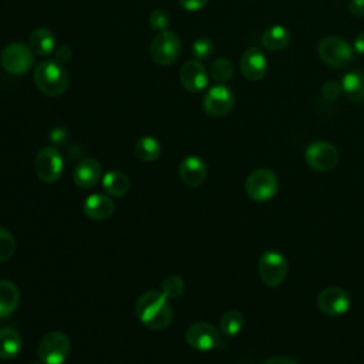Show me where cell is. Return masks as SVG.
Listing matches in <instances>:
<instances>
[{
    "label": "cell",
    "mask_w": 364,
    "mask_h": 364,
    "mask_svg": "<svg viewBox=\"0 0 364 364\" xmlns=\"http://www.w3.org/2000/svg\"><path fill=\"white\" fill-rule=\"evenodd\" d=\"M209 0H179V4L186 11H198L203 9Z\"/></svg>",
    "instance_id": "d6a6232c"
},
{
    "label": "cell",
    "mask_w": 364,
    "mask_h": 364,
    "mask_svg": "<svg viewBox=\"0 0 364 364\" xmlns=\"http://www.w3.org/2000/svg\"><path fill=\"white\" fill-rule=\"evenodd\" d=\"M257 270L260 280L266 286H280L287 274V259L277 250H266L259 257Z\"/></svg>",
    "instance_id": "52a82bcc"
},
{
    "label": "cell",
    "mask_w": 364,
    "mask_h": 364,
    "mask_svg": "<svg viewBox=\"0 0 364 364\" xmlns=\"http://www.w3.org/2000/svg\"><path fill=\"white\" fill-rule=\"evenodd\" d=\"M54 55H55L54 60H57L58 63H65V61H68V60L71 58L73 50H71L68 46H60V47L55 50Z\"/></svg>",
    "instance_id": "e575fe53"
},
{
    "label": "cell",
    "mask_w": 364,
    "mask_h": 364,
    "mask_svg": "<svg viewBox=\"0 0 364 364\" xmlns=\"http://www.w3.org/2000/svg\"><path fill=\"white\" fill-rule=\"evenodd\" d=\"M149 26H151V28L158 30V31L166 30V27L169 26V14L162 9L154 10L149 14Z\"/></svg>",
    "instance_id": "4dcf8cb0"
},
{
    "label": "cell",
    "mask_w": 364,
    "mask_h": 364,
    "mask_svg": "<svg viewBox=\"0 0 364 364\" xmlns=\"http://www.w3.org/2000/svg\"><path fill=\"white\" fill-rule=\"evenodd\" d=\"M353 50H354L357 54H364V31H361V33L354 38Z\"/></svg>",
    "instance_id": "8d00e7d4"
},
{
    "label": "cell",
    "mask_w": 364,
    "mask_h": 364,
    "mask_svg": "<svg viewBox=\"0 0 364 364\" xmlns=\"http://www.w3.org/2000/svg\"><path fill=\"white\" fill-rule=\"evenodd\" d=\"M114 202L102 193L88 195L82 203L84 213L92 220H105L114 213Z\"/></svg>",
    "instance_id": "ac0fdd59"
},
{
    "label": "cell",
    "mask_w": 364,
    "mask_h": 364,
    "mask_svg": "<svg viewBox=\"0 0 364 364\" xmlns=\"http://www.w3.org/2000/svg\"><path fill=\"white\" fill-rule=\"evenodd\" d=\"M245 324V318L239 310H228L222 314L219 327L220 331L228 336V337H235L237 336Z\"/></svg>",
    "instance_id": "484cf974"
},
{
    "label": "cell",
    "mask_w": 364,
    "mask_h": 364,
    "mask_svg": "<svg viewBox=\"0 0 364 364\" xmlns=\"http://www.w3.org/2000/svg\"><path fill=\"white\" fill-rule=\"evenodd\" d=\"M235 107V94L225 84L210 87L202 100L203 111L213 118L228 115Z\"/></svg>",
    "instance_id": "9c48e42d"
},
{
    "label": "cell",
    "mask_w": 364,
    "mask_h": 364,
    "mask_svg": "<svg viewBox=\"0 0 364 364\" xmlns=\"http://www.w3.org/2000/svg\"><path fill=\"white\" fill-rule=\"evenodd\" d=\"M50 139L54 144H57V145L64 144L65 139H67V131L64 128H61V127H55V128H53L50 131Z\"/></svg>",
    "instance_id": "836d02e7"
},
{
    "label": "cell",
    "mask_w": 364,
    "mask_h": 364,
    "mask_svg": "<svg viewBox=\"0 0 364 364\" xmlns=\"http://www.w3.org/2000/svg\"><path fill=\"white\" fill-rule=\"evenodd\" d=\"M1 67L11 75H24L34 64V53L31 48L21 43L14 41L7 44L0 55Z\"/></svg>",
    "instance_id": "8992f818"
},
{
    "label": "cell",
    "mask_w": 364,
    "mask_h": 364,
    "mask_svg": "<svg viewBox=\"0 0 364 364\" xmlns=\"http://www.w3.org/2000/svg\"><path fill=\"white\" fill-rule=\"evenodd\" d=\"M341 92V84L337 81H327L323 88H321V94L327 98V100H334L338 97V94Z\"/></svg>",
    "instance_id": "1f68e13d"
},
{
    "label": "cell",
    "mask_w": 364,
    "mask_h": 364,
    "mask_svg": "<svg viewBox=\"0 0 364 364\" xmlns=\"http://www.w3.org/2000/svg\"><path fill=\"white\" fill-rule=\"evenodd\" d=\"M192 54L195 60H199V61L209 58L213 54V43L206 37L196 38L192 44Z\"/></svg>",
    "instance_id": "f546056e"
},
{
    "label": "cell",
    "mask_w": 364,
    "mask_h": 364,
    "mask_svg": "<svg viewBox=\"0 0 364 364\" xmlns=\"http://www.w3.org/2000/svg\"><path fill=\"white\" fill-rule=\"evenodd\" d=\"M317 53L320 60L333 68H344L354 58V50L350 44L336 36L321 38L317 46Z\"/></svg>",
    "instance_id": "277c9868"
},
{
    "label": "cell",
    "mask_w": 364,
    "mask_h": 364,
    "mask_svg": "<svg viewBox=\"0 0 364 364\" xmlns=\"http://www.w3.org/2000/svg\"><path fill=\"white\" fill-rule=\"evenodd\" d=\"M102 176L101 164L95 158L81 159L73 172L74 183L81 189H90L98 183Z\"/></svg>",
    "instance_id": "e0dca14e"
},
{
    "label": "cell",
    "mask_w": 364,
    "mask_h": 364,
    "mask_svg": "<svg viewBox=\"0 0 364 364\" xmlns=\"http://www.w3.org/2000/svg\"><path fill=\"white\" fill-rule=\"evenodd\" d=\"M179 53L181 40L173 31H159L151 43V57L159 65H169L175 63Z\"/></svg>",
    "instance_id": "30bf717a"
},
{
    "label": "cell",
    "mask_w": 364,
    "mask_h": 364,
    "mask_svg": "<svg viewBox=\"0 0 364 364\" xmlns=\"http://www.w3.org/2000/svg\"><path fill=\"white\" fill-rule=\"evenodd\" d=\"M23 341L17 330L11 327L0 328V360H13L20 354Z\"/></svg>",
    "instance_id": "44dd1931"
},
{
    "label": "cell",
    "mask_w": 364,
    "mask_h": 364,
    "mask_svg": "<svg viewBox=\"0 0 364 364\" xmlns=\"http://www.w3.org/2000/svg\"><path fill=\"white\" fill-rule=\"evenodd\" d=\"M233 73H235V68H233L232 61L225 57H219V58L213 60L210 64V70H209L210 77L219 84L228 82L233 77Z\"/></svg>",
    "instance_id": "4316f807"
},
{
    "label": "cell",
    "mask_w": 364,
    "mask_h": 364,
    "mask_svg": "<svg viewBox=\"0 0 364 364\" xmlns=\"http://www.w3.org/2000/svg\"><path fill=\"white\" fill-rule=\"evenodd\" d=\"M185 289V283L183 280L176 276V274H171L166 276L162 282H161V291L168 297V299H178Z\"/></svg>",
    "instance_id": "83f0119b"
},
{
    "label": "cell",
    "mask_w": 364,
    "mask_h": 364,
    "mask_svg": "<svg viewBox=\"0 0 364 364\" xmlns=\"http://www.w3.org/2000/svg\"><path fill=\"white\" fill-rule=\"evenodd\" d=\"M263 364H299V363L287 357H273V358H267Z\"/></svg>",
    "instance_id": "74e56055"
},
{
    "label": "cell",
    "mask_w": 364,
    "mask_h": 364,
    "mask_svg": "<svg viewBox=\"0 0 364 364\" xmlns=\"http://www.w3.org/2000/svg\"><path fill=\"white\" fill-rule=\"evenodd\" d=\"M36 175L46 183H53L60 179L64 171V159L55 146H44L38 151L34 161Z\"/></svg>",
    "instance_id": "ba28073f"
},
{
    "label": "cell",
    "mask_w": 364,
    "mask_h": 364,
    "mask_svg": "<svg viewBox=\"0 0 364 364\" xmlns=\"http://www.w3.org/2000/svg\"><path fill=\"white\" fill-rule=\"evenodd\" d=\"M240 71L249 81H259L266 75L267 60L257 47L247 48L240 57Z\"/></svg>",
    "instance_id": "9a60e30c"
},
{
    "label": "cell",
    "mask_w": 364,
    "mask_h": 364,
    "mask_svg": "<svg viewBox=\"0 0 364 364\" xmlns=\"http://www.w3.org/2000/svg\"><path fill=\"white\" fill-rule=\"evenodd\" d=\"M348 10L351 14L361 17L364 16V0H350Z\"/></svg>",
    "instance_id": "d590c367"
},
{
    "label": "cell",
    "mask_w": 364,
    "mask_h": 364,
    "mask_svg": "<svg viewBox=\"0 0 364 364\" xmlns=\"http://www.w3.org/2000/svg\"><path fill=\"white\" fill-rule=\"evenodd\" d=\"M290 41V33L283 26H270L262 34V46L270 51L283 50Z\"/></svg>",
    "instance_id": "cb8c5ba5"
},
{
    "label": "cell",
    "mask_w": 364,
    "mask_h": 364,
    "mask_svg": "<svg viewBox=\"0 0 364 364\" xmlns=\"http://www.w3.org/2000/svg\"><path fill=\"white\" fill-rule=\"evenodd\" d=\"M36 87L48 97H58L67 91L68 74L57 60H43L34 70Z\"/></svg>",
    "instance_id": "7a4b0ae2"
},
{
    "label": "cell",
    "mask_w": 364,
    "mask_h": 364,
    "mask_svg": "<svg viewBox=\"0 0 364 364\" xmlns=\"http://www.w3.org/2000/svg\"><path fill=\"white\" fill-rule=\"evenodd\" d=\"M340 84H341V91L350 101L353 102L364 101V71L353 70L346 73Z\"/></svg>",
    "instance_id": "ffe728a7"
},
{
    "label": "cell",
    "mask_w": 364,
    "mask_h": 364,
    "mask_svg": "<svg viewBox=\"0 0 364 364\" xmlns=\"http://www.w3.org/2000/svg\"><path fill=\"white\" fill-rule=\"evenodd\" d=\"M185 340L193 350L210 351L218 347L220 336L213 324L208 321H196L186 328Z\"/></svg>",
    "instance_id": "7c38bea8"
},
{
    "label": "cell",
    "mask_w": 364,
    "mask_h": 364,
    "mask_svg": "<svg viewBox=\"0 0 364 364\" xmlns=\"http://www.w3.org/2000/svg\"><path fill=\"white\" fill-rule=\"evenodd\" d=\"M179 80L186 91L199 92L208 87L209 74L199 60H189L181 67Z\"/></svg>",
    "instance_id": "5bb4252c"
},
{
    "label": "cell",
    "mask_w": 364,
    "mask_h": 364,
    "mask_svg": "<svg viewBox=\"0 0 364 364\" xmlns=\"http://www.w3.org/2000/svg\"><path fill=\"white\" fill-rule=\"evenodd\" d=\"M20 293L10 280H0V318L13 314L18 306Z\"/></svg>",
    "instance_id": "603a6c76"
},
{
    "label": "cell",
    "mask_w": 364,
    "mask_h": 364,
    "mask_svg": "<svg viewBox=\"0 0 364 364\" xmlns=\"http://www.w3.org/2000/svg\"><path fill=\"white\" fill-rule=\"evenodd\" d=\"M304 159L311 169L327 172L337 165L338 151L333 144L327 141H316L306 148Z\"/></svg>",
    "instance_id": "8fae6325"
},
{
    "label": "cell",
    "mask_w": 364,
    "mask_h": 364,
    "mask_svg": "<svg viewBox=\"0 0 364 364\" xmlns=\"http://www.w3.org/2000/svg\"><path fill=\"white\" fill-rule=\"evenodd\" d=\"M161 152H162L161 142L155 136H151V135L141 136L135 144V154L144 162H152L158 159Z\"/></svg>",
    "instance_id": "d4e9b609"
},
{
    "label": "cell",
    "mask_w": 364,
    "mask_h": 364,
    "mask_svg": "<svg viewBox=\"0 0 364 364\" xmlns=\"http://www.w3.org/2000/svg\"><path fill=\"white\" fill-rule=\"evenodd\" d=\"M70 351V338L61 331H50L38 343L37 358L41 364H64Z\"/></svg>",
    "instance_id": "3957f363"
},
{
    "label": "cell",
    "mask_w": 364,
    "mask_h": 364,
    "mask_svg": "<svg viewBox=\"0 0 364 364\" xmlns=\"http://www.w3.org/2000/svg\"><path fill=\"white\" fill-rule=\"evenodd\" d=\"M28 47L37 55L46 57L55 48V37L47 27H37L28 37Z\"/></svg>",
    "instance_id": "d6986e66"
},
{
    "label": "cell",
    "mask_w": 364,
    "mask_h": 364,
    "mask_svg": "<svg viewBox=\"0 0 364 364\" xmlns=\"http://www.w3.org/2000/svg\"><path fill=\"white\" fill-rule=\"evenodd\" d=\"M101 183H102L104 191L109 196H114V198L124 196L129 191L128 176L118 169H112V171H108L107 173H104Z\"/></svg>",
    "instance_id": "7402d4cb"
},
{
    "label": "cell",
    "mask_w": 364,
    "mask_h": 364,
    "mask_svg": "<svg viewBox=\"0 0 364 364\" xmlns=\"http://www.w3.org/2000/svg\"><path fill=\"white\" fill-rule=\"evenodd\" d=\"M279 189V181L273 171L267 168H259L249 173L245 182L246 195L255 202L270 200Z\"/></svg>",
    "instance_id": "5b68a950"
},
{
    "label": "cell",
    "mask_w": 364,
    "mask_h": 364,
    "mask_svg": "<svg viewBox=\"0 0 364 364\" xmlns=\"http://www.w3.org/2000/svg\"><path fill=\"white\" fill-rule=\"evenodd\" d=\"M14 252H16V240L13 235L6 228L0 226V262L11 259Z\"/></svg>",
    "instance_id": "f1b7e54d"
},
{
    "label": "cell",
    "mask_w": 364,
    "mask_h": 364,
    "mask_svg": "<svg viewBox=\"0 0 364 364\" xmlns=\"http://www.w3.org/2000/svg\"><path fill=\"white\" fill-rule=\"evenodd\" d=\"M351 306L350 294L336 286H330L323 289L317 296V307L326 316H341L344 314Z\"/></svg>",
    "instance_id": "4fadbf2b"
},
{
    "label": "cell",
    "mask_w": 364,
    "mask_h": 364,
    "mask_svg": "<svg viewBox=\"0 0 364 364\" xmlns=\"http://www.w3.org/2000/svg\"><path fill=\"white\" fill-rule=\"evenodd\" d=\"M208 166L206 162L196 155H189L179 164V178L191 188H196L206 179Z\"/></svg>",
    "instance_id": "2e32d148"
},
{
    "label": "cell",
    "mask_w": 364,
    "mask_h": 364,
    "mask_svg": "<svg viewBox=\"0 0 364 364\" xmlns=\"http://www.w3.org/2000/svg\"><path fill=\"white\" fill-rule=\"evenodd\" d=\"M135 314L144 326L152 330L166 328L173 318V310L168 297L158 290H146L138 297Z\"/></svg>",
    "instance_id": "6da1fadb"
}]
</instances>
